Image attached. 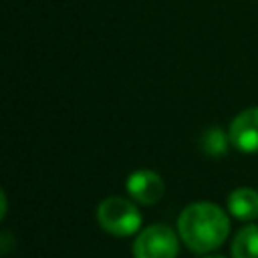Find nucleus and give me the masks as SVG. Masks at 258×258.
I'll return each mask as SVG.
<instances>
[{
    "instance_id": "20e7f679",
    "label": "nucleus",
    "mask_w": 258,
    "mask_h": 258,
    "mask_svg": "<svg viewBox=\"0 0 258 258\" xmlns=\"http://www.w3.org/2000/svg\"><path fill=\"white\" fill-rule=\"evenodd\" d=\"M230 141L242 153H258V107L244 109L230 123Z\"/></svg>"
},
{
    "instance_id": "39448f33",
    "label": "nucleus",
    "mask_w": 258,
    "mask_h": 258,
    "mask_svg": "<svg viewBox=\"0 0 258 258\" xmlns=\"http://www.w3.org/2000/svg\"><path fill=\"white\" fill-rule=\"evenodd\" d=\"M125 187H127V194L143 206H151V204L159 202L163 196V179L151 169L133 171L127 177Z\"/></svg>"
},
{
    "instance_id": "0eeeda50",
    "label": "nucleus",
    "mask_w": 258,
    "mask_h": 258,
    "mask_svg": "<svg viewBox=\"0 0 258 258\" xmlns=\"http://www.w3.org/2000/svg\"><path fill=\"white\" fill-rule=\"evenodd\" d=\"M234 258H258V226H244L232 242Z\"/></svg>"
},
{
    "instance_id": "423d86ee",
    "label": "nucleus",
    "mask_w": 258,
    "mask_h": 258,
    "mask_svg": "<svg viewBox=\"0 0 258 258\" xmlns=\"http://www.w3.org/2000/svg\"><path fill=\"white\" fill-rule=\"evenodd\" d=\"M228 210L238 220L258 218V191L252 187H238L228 196Z\"/></svg>"
},
{
    "instance_id": "f03ea898",
    "label": "nucleus",
    "mask_w": 258,
    "mask_h": 258,
    "mask_svg": "<svg viewBox=\"0 0 258 258\" xmlns=\"http://www.w3.org/2000/svg\"><path fill=\"white\" fill-rule=\"evenodd\" d=\"M97 220L101 228L113 236H131L141 228V214L137 206L125 198L113 196L99 204Z\"/></svg>"
},
{
    "instance_id": "6e6552de",
    "label": "nucleus",
    "mask_w": 258,
    "mask_h": 258,
    "mask_svg": "<svg viewBox=\"0 0 258 258\" xmlns=\"http://www.w3.org/2000/svg\"><path fill=\"white\" fill-rule=\"evenodd\" d=\"M202 149L206 155L212 157H220L228 151V147L232 145L230 141V133H226L222 127H208L202 135Z\"/></svg>"
},
{
    "instance_id": "f257e3e1",
    "label": "nucleus",
    "mask_w": 258,
    "mask_h": 258,
    "mask_svg": "<svg viewBox=\"0 0 258 258\" xmlns=\"http://www.w3.org/2000/svg\"><path fill=\"white\" fill-rule=\"evenodd\" d=\"M177 230L189 250L206 254L216 250L226 240L230 222L220 206L210 202H196L179 214Z\"/></svg>"
},
{
    "instance_id": "7ed1b4c3",
    "label": "nucleus",
    "mask_w": 258,
    "mask_h": 258,
    "mask_svg": "<svg viewBox=\"0 0 258 258\" xmlns=\"http://www.w3.org/2000/svg\"><path fill=\"white\" fill-rule=\"evenodd\" d=\"M135 258H175L177 236L165 224H151L139 232L133 244Z\"/></svg>"
},
{
    "instance_id": "1a4fd4ad",
    "label": "nucleus",
    "mask_w": 258,
    "mask_h": 258,
    "mask_svg": "<svg viewBox=\"0 0 258 258\" xmlns=\"http://www.w3.org/2000/svg\"><path fill=\"white\" fill-rule=\"evenodd\" d=\"M206 258H224V256H218V254H210V256H206Z\"/></svg>"
}]
</instances>
